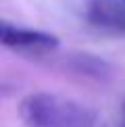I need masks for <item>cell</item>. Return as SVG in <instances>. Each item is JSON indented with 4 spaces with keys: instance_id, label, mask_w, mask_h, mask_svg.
<instances>
[{
    "instance_id": "obj_1",
    "label": "cell",
    "mask_w": 125,
    "mask_h": 127,
    "mask_svg": "<svg viewBox=\"0 0 125 127\" xmlns=\"http://www.w3.org/2000/svg\"><path fill=\"white\" fill-rule=\"evenodd\" d=\"M25 127H96V113L77 102L50 92H33L19 104Z\"/></svg>"
},
{
    "instance_id": "obj_2",
    "label": "cell",
    "mask_w": 125,
    "mask_h": 127,
    "mask_svg": "<svg viewBox=\"0 0 125 127\" xmlns=\"http://www.w3.org/2000/svg\"><path fill=\"white\" fill-rule=\"evenodd\" d=\"M0 42H2V46L25 56H44L59 48V38L54 33L40 31V29L15 27L10 23H2Z\"/></svg>"
},
{
    "instance_id": "obj_3",
    "label": "cell",
    "mask_w": 125,
    "mask_h": 127,
    "mask_svg": "<svg viewBox=\"0 0 125 127\" xmlns=\"http://www.w3.org/2000/svg\"><path fill=\"white\" fill-rule=\"evenodd\" d=\"M88 21L94 27L125 33V2L123 0H92Z\"/></svg>"
},
{
    "instance_id": "obj_4",
    "label": "cell",
    "mask_w": 125,
    "mask_h": 127,
    "mask_svg": "<svg viewBox=\"0 0 125 127\" xmlns=\"http://www.w3.org/2000/svg\"><path fill=\"white\" fill-rule=\"evenodd\" d=\"M69 67L81 75H90L96 79H104L111 73V65L94 54H73L69 56Z\"/></svg>"
},
{
    "instance_id": "obj_5",
    "label": "cell",
    "mask_w": 125,
    "mask_h": 127,
    "mask_svg": "<svg viewBox=\"0 0 125 127\" xmlns=\"http://www.w3.org/2000/svg\"><path fill=\"white\" fill-rule=\"evenodd\" d=\"M123 113H125V104H123Z\"/></svg>"
},
{
    "instance_id": "obj_6",
    "label": "cell",
    "mask_w": 125,
    "mask_h": 127,
    "mask_svg": "<svg viewBox=\"0 0 125 127\" xmlns=\"http://www.w3.org/2000/svg\"><path fill=\"white\" fill-rule=\"evenodd\" d=\"M123 2H125V0H123Z\"/></svg>"
}]
</instances>
